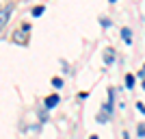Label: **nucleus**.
I'll return each mask as SVG.
<instances>
[{
    "mask_svg": "<svg viewBox=\"0 0 145 139\" xmlns=\"http://www.w3.org/2000/svg\"><path fill=\"white\" fill-rule=\"evenodd\" d=\"M11 43L26 48V46L30 43V33H26V30H22V28H15V30L11 33Z\"/></svg>",
    "mask_w": 145,
    "mask_h": 139,
    "instance_id": "obj_1",
    "label": "nucleus"
},
{
    "mask_svg": "<svg viewBox=\"0 0 145 139\" xmlns=\"http://www.w3.org/2000/svg\"><path fill=\"white\" fill-rule=\"evenodd\" d=\"M13 9H15V5H13V2H9V5H5L2 9H0V33H2V30H5V26L9 24Z\"/></svg>",
    "mask_w": 145,
    "mask_h": 139,
    "instance_id": "obj_2",
    "label": "nucleus"
},
{
    "mask_svg": "<svg viewBox=\"0 0 145 139\" xmlns=\"http://www.w3.org/2000/svg\"><path fill=\"white\" fill-rule=\"evenodd\" d=\"M59 102H61V96H59V94H50V96L43 98V109L52 111V109H56V107H59Z\"/></svg>",
    "mask_w": 145,
    "mask_h": 139,
    "instance_id": "obj_3",
    "label": "nucleus"
},
{
    "mask_svg": "<svg viewBox=\"0 0 145 139\" xmlns=\"http://www.w3.org/2000/svg\"><path fill=\"white\" fill-rule=\"evenodd\" d=\"M115 59H117L115 48H104V52H102V61H104V65H113V63H115Z\"/></svg>",
    "mask_w": 145,
    "mask_h": 139,
    "instance_id": "obj_4",
    "label": "nucleus"
},
{
    "mask_svg": "<svg viewBox=\"0 0 145 139\" xmlns=\"http://www.w3.org/2000/svg\"><path fill=\"white\" fill-rule=\"evenodd\" d=\"M119 35H121V39H123L126 46H132V28H130V26H121Z\"/></svg>",
    "mask_w": 145,
    "mask_h": 139,
    "instance_id": "obj_5",
    "label": "nucleus"
},
{
    "mask_svg": "<svg viewBox=\"0 0 145 139\" xmlns=\"http://www.w3.org/2000/svg\"><path fill=\"white\" fill-rule=\"evenodd\" d=\"M113 117V115L108 113V111H104V109H100L97 111V115H95V122L97 124H108V120Z\"/></svg>",
    "mask_w": 145,
    "mask_h": 139,
    "instance_id": "obj_6",
    "label": "nucleus"
},
{
    "mask_svg": "<svg viewBox=\"0 0 145 139\" xmlns=\"http://www.w3.org/2000/svg\"><path fill=\"white\" fill-rule=\"evenodd\" d=\"M123 85H126V89H134V85H137V76L128 72L126 76H123Z\"/></svg>",
    "mask_w": 145,
    "mask_h": 139,
    "instance_id": "obj_7",
    "label": "nucleus"
},
{
    "mask_svg": "<svg viewBox=\"0 0 145 139\" xmlns=\"http://www.w3.org/2000/svg\"><path fill=\"white\" fill-rule=\"evenodd\" d=\"M43 13H46V5H35L30 9V18H41Z\"/></svg>",
    "mask_w": 145,
    "mask_h": 139,
    "instance_id": "obj_8",
    "label": "nucleus"
},
{
    "mask_svg": "<svg viewBox=\"0 0 145 139\" xmlns=\"http://www.w3.org/2000/svg\"><path fill=\"white\" fill-rule=\"evenodd\" d=\"M137 139H145V122L137 124Z\"/></svg>",
    "mask_w": 145,
    "mask_h": 139,
    "instance_id": "obj_9",
    "label": "nucleus"
},
{
    "mask_svg": "<svg viewBox=\"0 0 145 139\" xmlns=\"http://www.w3.org/2000/svg\"><path fill=\"white\" fill-rule=\"evenodd\" d=\"M63 85H65V80L61 78V76H54V78H52V87H54V89H61Z\"/></svg>",
    "mask_w": 145,
    "mask_h": 139,
    "instance_id": "obj_10",
    "label": "nucleus"
},
{
    "mask_svg": "<svg viewBox=\"0 0 145 139\" xmlns=\"http://www.w3.org/2000/svg\"><path fill=\"white\" fill-rule=\"evenodd\" d=\"M100 26H102V28H110V26H113V22H110L106 15H102V18H100Z\"/></svg>",
    "mask_w": 145,
    "mask_h": 139,
    "instance_id": "obj_11",
    "label": "nucleus"
},
{
    "mask_svg": "<svg viewBox=\"0 0 145 139\" xmlns=\"http://www.w3.org/2000/svg\"><path fill=\"white\" fill-rule=\"evenodd\" d=\"M48 109H37V115H39V120L41 122H48V113H46Z\"/></svg>",
    "mask_w": 145,
    "mask_h": 139,
    "instance_id": "obj_12",
    "label": "nucleus"
},
{
    "mask_svg": "<svg viewBox=\"0 0 145 139\" xmlns=\"http://www.w3.org/2000/svg\"><path fill=\"white\" fill-rule=\"evenodd\" d=\"M137 78L145 80V63H143V67H141V70H139V74H137Z\"/></svg>",
    "mask_w": 145,
    "mask_h": 139,
    "instance_id": "obj_13",
    "label": "nucleus"
},
{
    "mask_svg": "<svg viewBox=\"0 0 145 139\" xmlns=\"http://www.w3.org/2000/svg\"><path fill=\"white\" fill-rule=\"evenodd\" d=\"M20 28L26 30V33H30V24H28V22H22V24H20Z\"/></svg>",
    "mask_w": 145,
    "mask_h": 139,
    "instance_id": "obj_14",
    "label": "nucleus"
},
{
    "mask_svg": "<svg viewBox=\"0 0 145 139\" xmlns=\"http://www.w3.org/2000/svg\"><path fill=\"white\" fill-rule=\"evenodd\" d=\"M137 109H139V111H141V113H143V115H145V102H137Z\"/></svg>",
    "mask_w": 145,
    "mask_h": 139,
    "instance_id": "obj_15",
    "label": "nucleus"
},
{
    "mask_svg": "<svg viewBox=\"0 0 145 139\" xmlns=\"http://www.w3.org/2000/svg\"><path fill=\"white\" fill-rule=\"evenodd\" d=\"M78 98H80V100H87V98H89V91H80Z\"/></svg>",
    "mask_w": 145,
    "mask_h": 139,
    "instance_id": "obj_16",
    "label": "nucleus"
},
{
    "mask_svg": "<svg viewBox=\"0 0 145 139\" xmlns=\"http://www.w3.org/2000/svg\"><path fill=\"white\" fill-rule=\"evenodd\" d=\"M121 139H130V133H128V130H123V133H121Z\"/></svg>",
    "mask_w": 145,
    "mask_h": 139,
    "instance_id": "obj_17",
    "label": "nucleus"
},
{
    "mask_svg": "<svg viewBox=\"0 0 145 139\" xmlns=\"http://www.w3.org/2000/svg\"><path fill=\"white\" fill-rule=\"evenodd\" d=\"M89 139H100V137H97V135H91V137Z\"/></svg>",
    "mask_w": 145,
    "mask_h": 139,
    "instance_id": "obj_18",
    "label": "nucleus"
},
{
    "mask_svg": "<svg viewBox=\"0 0 145 139\" xmlns=\"http://www.w3.org/2000/svg\"><path fill=\"white\" fill-rule=\"evenodd\" d=\"M141 89H143V91H145V80H143V83H141Z\"/></svg>",
    "mask_w": 145,
    "mask_h": 139,
    "instance_id": "obj_19",
    "label": "nucleus"
},
{
    "mask_svg": "<svg viewBox=\"0 0 145 139\" xmlns=\"http://www.w3.org/2000/svg\"><path fill=\"white\" fill-rule=\"evenodd\" d=\"M108 2H110V5H115V2H117V0H108Z\"/></svg>",
    "mask_w": 145,
    "mask_h": 139,
    "instance_id": "obj_20",
    "label": "nucleus"
},
{
    "mask_svg": "<svg viewBox=\"0 0 145 139\" xmlns=\"http://www.w3.org/2000/svg\"><path fill=\"white\" fill-rule=\"evenodd\" d=\"M0 9H2V2H0Z\"/></svg>",
    "mask_w": 145,
    "mask_h": 139,
    "instance_id": "obj_21",
    "label": "nucleus"
}]
</instances>
